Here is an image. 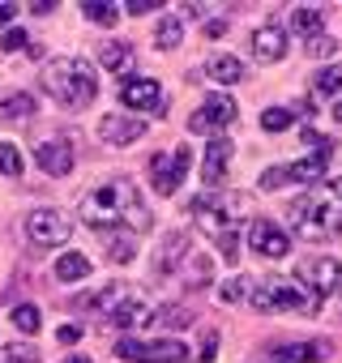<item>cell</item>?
I'll use <instances>...</instances> for the list:
<instances>
[{
	"label": "cell",
	"instance_id": "16",
	"mask_svg": "<svg viewBox=\"0 0 342 363\" xmlns=\"http://www.w3.org/2000/svg\"><path fill=\"white\" fill-rule=\"evenodd\" d=\"M35 162H39L48 175H69V171H73V145H65V141H43V145L35 150Z\"/></svg>",
	"mask_w": 342,
	"mask_h": 363
},
{
	"label": "cell",
	"instance_id": "37",
	"mask_svg": "<svg viewBox=\"0 0 342 363\" xmlns=\"http://www.w3.org/2000/svg\"><path fill=\"white\" fill-rule=\"evenodd\" d=\"M214 354H219V333L206 329V333H202V350H197V359H202V363H214Z\"/></svg>",
	"mask_w": 342,
	"mask_h": 363
},
{
	"label": "cell",
	"instance_id": "6",
	"mask_svg": "<svg viewBox=\"0 0 342 363\" xmlns=\"http://www.w3.org/2000/svg\"><path fill=\"white\" fill-rule=\"evenodd\" d=\"M295 286L308 295V299H325V295H333L338 286H342V265L333 261V257H304L299 265H295Z\"/></svg>",
	"mask_w": 342,
	"mask_h": 363
},
{
	"label": "cell",
	"instance_id": "33",
	"mask_svg": "<svg viewBox=\"0 0 342 363\" xmlns=\"http://www.w3.org/2000/svg\"><path fill=\"white\" fill-rule=\"evenodd\" d=\"M0 363H43L31 346H0Z\"/></svg>",
	"mask_w": 342,
	"mask_h": 363
},
{
	"label": "cell",
	"instance_id": "20",
	"mask_svg": "<svg viewBox=\"0 0 342 363\" xmlns=\"http://www.w3.org/2000/svg\"><path fill=\"white\" fill-rule=\"evenodd\" d=\"M206 73H210L214 82H223V86L244 82V65H240L236 56H210V60H206Z\"/></svg>",
	"mask_w": 342,
	"mask_h": 363
},
{
	"label": "cell",
	"instance_id": "45",
	"mask_svg": "<svg viewBox=\"0 0 342 363\" xmlns=\"http://www.w3.org/2000/svg\"><path fill=\"white\" fill-rule=\"evenodd\" d=\"M333 120H338V124H342V99H338V103H333Z\"/></svg>",
	"mask_w": 342,
	"mask_h": 363
},
{
	"label": "cell",
	"instance_id": "42",
	"mask_svg": "<svg viewBox=\"0 0 342 363\" xmlns=\"http://www.w3.org/2000/svg\"><path fill=\"white\" fill-rule=\"evenodd\" d=\"M18 18V5H0V26H9Z\"/></svg>",
	"mask_w": 342,
	"mask_h": 363
},
{
	"label": "cell",
	"instance_id": "32",
	"mask_svg": "<svg viewBox=\"0 0 342 363\" xmlns=\"http://www.w3.org/2000/svg\"><path fill=\"white\" fill-rule=\"evenodd\" d=\"M291 120H295V111H287V107H270V111L261 116V128H265V133H282V128H291Z\"/></svg>",
	"mask_w": 342,
	"mask_h": 363
},
{
	"label": "cell",
	"instance_id": "25",
	"mask_svg": "<svg viewBox=\"0 0 342 363\" xmlns=\"http://www.w3.org/2000/svg\"><path fill=\"white\" fill-rule=\"evenodd\" d=\"M180 35H184L180 18H162V22H158V30H154V43H158L162 52H171V48H180Z\"/></svg>",
	"mask_w": 342,
	"mask_h": 363
},
{
	"label": "cell",
	"instance_id": "5",
	"mask_svg": "<svg viewBox=\"0 0 342 363\" xmlns=\"http://www.w3.org/2000/svg\"><path fill=\"white\" fill-rule=\"evenodd\" d=\"M244 210H248V197H240V193H202L189 201V214H197V223L214 235H227Z\"/></svg>",
	"mask_w": 342,
	"mask_h": 363
},
{
	"label": "cell",
	"instance_id": "19",
	"mask_svg": "<svg viewBox=\"0 0 342 363\" xmlns=\"http://www.w3.org/2000/svg\"><path fill=\"white\" fill-rule=\"evenodd\" d=\"M99 60H103V69H107V73H124V69L133 65V43H124V39L99 43Z\"/></svg>",
	"mask_w": 342,
	"mask_h": 363
},
{
	"label": "cell",
	"instance_id": "2",
	"mask_svg": "<svg viewBox=\"0 0 342 363\" xmlns=\"http://www.w3.org/2000/svg\"><path fill=\"white\" fill-rule=\"evenodd\" d=\"M291 223L304 240H333L342 235V179H329L325 189H312L291 206Z\"/></svg>",
	"mask_w": 342,
	"mask_h": 363
},
{
	"label": "cell",
	"instance_id": "29",
	"mask_svg": "<svg viewBox=\"0 0 342 363\" xmlns=\"http://www.w3.org/2000/svg\"><path fill=\"white\" fill-rule=\"evenodd\" d=\"M133 248H137V244H133V235H111V240H107V257H111L116 265H128V261L137 257Z\"/></svg>",
	"mask_w": 342,
	"mask_h": 363
},
{
	"label": "cell",
	"instance_id": "4",
	"mask_svg": "<svg viewBox=\"0 0 342 363\" xmlns=\"http://www.w3.org/2000/svg\"><path fill=\"white\" fill-rule=\"evenodd\" d=\"M253 308L257 312H316L321 303L316 299H308L299 286H295V278H261L257 286H253Z\"/></svg>",
	"mask_w": 342,
	"mask_h": 363
},
{
	"label": "cell",
	"instance_id": "43",
	"mask_svg": "<svg viewBox=\"0 0 342 363\" xmlns=\"http://www.w3.org/2000/svg\"><path fill=\"white\" fill-rule=\"evenodd\" d=\"M223 30H227V22H210V26H206V35H210V39H219Z\"/></svg>",
	"mask_w": 342,
	"mask_h": 363
},
{
	"label": "cell",
	"instance_id": "11",
	"mask_svg": "<svg viewBox=\"0 0 342 363\" xmlns=\"http://www.w3.org/2000/svg\"><path fill=\"white\" fill-rule=\"evenodd\" d=\"M248 248L261 252V257H270V261H278V257L291 252V235H287L274 218H257L253 231H248Z\"/></svg>",
	"mask_w": 342,
	"mask_h": 363
},
{
	"label": "cell",
	"instance_id": "18",
	"mask_svg": "<svg viewBox=\"0 0 342 363\" xmlns=\"http://www.w3.org/2000/svg\"><path fill=\"white\" fill-rule=\"evenodd\" d=\"M184 248H189V235H184V231H171V235L162 240L158 257H154V269H158V274H167L171 265H180V261H184Z\"/></svg>",
	"mask_w": 342,
	"mask_h": 363
},
{
	"label": "cell",
	"instance_id": "8",
	"mask_svg": "<svg viewBox=\"0 0 342 363\" xmlns=\"http://www.w3.org/2000/svg\"><path fill=\"white\" fill-rule=\"evenodd\" d=\"M116 354L124 363H184L189 359V346L176 342V337H158V342H137V337H120Z\"/></svg>",
	"mask_w": 342,
	"mask_h": 363
},
{
	"label": "cell",
	"instance_id": "38",
	"mask_svg": "<svg viewBox=\"0 0 342 363\" xmlns=\"http://www.w3.org/2000/svg\"><path fill=\"white\" fill-rule=\"evenodd\" d=\"M124 9H128L133 18H145V13H154V9H162V5H158V0H128Z\"/></svg>",
	"mask_w": 342,
	"mask_h": 363
},
{
	"label": "cell",
	"instance_id": "26",
	"mask_svg": "<svg viewBox=\"0 0 342 363\" xmlns=\"http://www.w3.org/2000/svg\"><path fill=\"white\" fill-rule=\"evenodd\" d=\"M13 329H18V333H39V329H43L39 308H35V303H18V308H13Z\"/></svg>",
	"mask_w": 342,
	"mask_h": 363
},
{
	"label": "cell",
	"instance_id": "21",
	"mask_svg": "<svg viewBox=\"0 0 342 363\" xmlns=\"http://www.w3.org/2000/svg\"><path fill=\"white\" fill-rule=\"evenodd\" d=\"M282 359H308V363H321V359H329V342H308V346H282V350H274V363H282Z\"/></svg>",
	"mask_w": 342,
	"mask_h": 363
},
{
	"label": "cell",
	"instance_id": "7",
	"mask_svg": "<svg viewBox=\"0 0 342 363\" xmlns=\"http://www.w3.org/2000/svg\"><path fill=\"white\" fill-rule=\"evenodd\" d=\"M189 162H193V154H189V145H176V150H162V154H154L150 158V167H145V175H150V189L158 193V197H171L180 184H184V171H189Z\"/></svg>",
	"mask_w": 342,
	"mask_h": 363
},
{
	"label": "cell",
	"instance_id": "17",
	"mask_svg": "<svg viewBox=\"0 0 342 363\" xmlns=\"http://www.w3.org/2000/svg\"><path fill=\"white\" fill-rule=\"evenodd\" d=\"M107 320H111L116 329H133L137 320H145V299H141V295H124V299L107 312Z\"/></svg>",
	"mask_w": 342,
	"mask_h": 363
},
{
	"label": "cell",
	"instance_id": "30",
	"mask_svg": "<svg viewBox=\"0 0 342 363\" xmlns=\"http://www.w3.org/2000/svg\"><path fill=\"white\" fill-rule=\"evenodd\" d=\"M0 175H9V179L22 175V154H18V145H9V141H0Z\"/></svg>",
	"mask_w": 342,
	"mask_h": 363
},
{
	"label": "cell",
	"instance_id": "39",
	"mask_svg": "<svg viewBox=\"0 0 342 363\" xmlns=\"http://www.w3.org/2000/svg\"><path fill=\"white\" fill-rule=\"evenodd\" d=\"M22 48H26V35L22 30H9L5 39H0V52H22Z\"/></svg>",
	"mask_w": 342,
	"mask_h": 363
},
{
	"label": "cell",
	"instance_id": "34",
	"mask_svg": "<svg viewBox=\"0 0 342 363\" xmlns=\"http://www.w3.org/2000/svg\"><path fill=\"white\" fill-rule=\"evenodd\" d=\"M338 52V39H329V35H316V39H308V56L312 60H329Z\"/></svg>",
	"mask_w": 342,
	"mask_h": 363
},
{
	"label": "cell",
	"instance_id": "13",
	"mask_svg": "<svg viewBox=\"0 0 342 363\" xmlns=\"http://www.w3.org/2000/svg\"><path fill=\"white\" fill-rule=\"evenodd\" d=\"M99 137H103L107 145H133L137 137H145V124H141L137 116L111 111V116H103V120H99Z\"/></svg>",
	"mask_w": 342,
	"mask_h": 363
},
{
	"label": "cell",
	"instance_id": "31",
	"mask_svg": "<svg viewBox=\"0 0 342 363\" xmlns=\"http://www.w3.org/2000/svg\"><path fill=\"white\" fill-rule=\"evenodd\" d=\"M342 90V69H321L312 77V94H338Z\"/></svg>",
	"mask_w": 342,
	"mask_h": 363
},
{
	"label": "cell",
	"instance_id": "46",
	"mask_svg": "<svg viewBox=\"0 0 342 363\" xmlns=\"http://www.w3.org/2000/svg\"><path fill=\"white\" fill-rule=\"evenodd\" d=\"M270 363H274V359H270Z\"/></svg>",
	"mask_w": 342,
	"mask_h": 363
},
{
	"label": "cell",
	"instance_id": "15",
	"mask_svg": "<svg viewBox=\"0 0 342 363\" xmlns=\"http://www.w3.org/2000/svg\"><path fill=\"white\" fill-rule=\"evenodd\" d=\"M227 167H231V141L219 137L206 145V158H202V179H206V189H219L223 179H227Z\"/></svg>",
	"mask_w": 342,
	"mask_h": 363
},
{
	"label": "cell",
	"instance_id": "44",
	"mask_svg": "<svg viewBox=\"0 0 342 363\" xmlns=\"http://www.w3.org/2000/svg\"><path fill=\"white\" fill-rule=\"evenodd\" d=\"M65 363H90V359H86V354H69Z\"/></svg>",
	"mask_w": 342,
	"mask_h": 363
},
{
	"label": "cell",
	"instance_id": "28",
	"mask_svg": "<svg viewBox=\"0 0 342 363\" xmlns=\"http://www.w3.org/2000/svg\"><path fill=\"white\" fill-rule=\"evenodd\" d=\"M82 9H86V18H90L94 26H103V30H111V26L120 22L116 5H99V0H90V5H82Z\"/></svg>",
	"mask_w": 342,
	"mask_h": 363
},
{
	"label": "cell",
	"instance_id": "22",
	"mask_svg": "<svg viewBox=\"0 0 342 363\" xmlns=\"http://www.w3.org/2000/svg\"><path fill=\"white\" fill-rule=\"evenodd\" d=\"M154 329H184V325H193V316L180 308V303H167V308H158L154 316H145Z\"/></svg>",
	"mask_w": 342,
	"mask_h": 363
},
{
	"label": "cell",
	"instance_id": "41",
	"mask_svg": "<svg viewBox=\"0 0 342 363\" xmlns=\"http://www.w3.org/2000/svg\"><path fill=\"white\" fill-rule=\"evenodd\" d=\"M56 337H60L65 346H73V342L82 337V329H77V325H60V333H56Z\"/></svg>",
	"mask_w": 342,
	"mask_h": 363
},
{
	"label": "cell",
	"instance_id": "1",
	"mask_svg": "<svg viewBox=\"0 0 342 363\" xmlns=\"http://www.w3.org/2000/svg\"><path fill=\"white\" fill-rule=\"evenodd\" d=\"M82 223L86 227H99V231H111L116 223H128L133 231H145L150 227V214L141 206V193L128 179H103L99 189H90L77 206Z\"/></svg>",
	"mask_w": 342,
	"mask_h": 363
},
{
	"label": "cell",
	"instance_id": "10",
	"mask_svg": "<svg viewBox=\"0 0 342 363\" xmlns=\"http://www.w3.org/2000/svg\"><path fill=\"white\" fill-rule=\"evenodd\" d=\"M120 103L128 107V111H158L162 116V86L154 82V77H128L124 86H120Z\"/></svg>",
	"mask_w": 342,
	"mask_h": 363
},
{
	"label": "cell",
	"instance_id": "9",
	"mask_svg": "<svg viewBox=\"0 0 342 363\" xmlns=\"http://www.w3.org/2000/svg\"><path fill=\"white\" fill-rule=\"evenodd\" d=\"M26 235H31L39 248H56V244H65V240L73 235V223H69V214L43 206V210L26 214Z\"/></svg>",
	"mask_w": 342,
	"mask_h": 363
},
{
	"label": "cell",
	"instance_id": "27",
	"mask_svg": "<svg viewBox=\"0 0 342 363\" xmlns=\"http://www.w3.org/2000/svg\"><path fill=\"white\" fill-rule=\"evenodd\" d=\"M0 111H5L9 120H26L35 111V99L31 94H9V99H0Z\"/></svg>",
	"mask_w": 342,
	"mask_h": 363
},
{
	"label": "cell",
	"instance_id": "12",
	"mask_svg": "<svg viewBox=\"0 0 342 363\" xmlns=\"http://www.w3.org/2000/svg\"><path fill=\"white\" fill-rule=\"evenodd\" d=\"M236 99H227V94H210L206 103H202V111L189 120V128L193 133H214V128H227L231 120H236Z\"/></svg>",
	"mask_w": 342,
	"mask_h": 363
},
{
	"label": "cell",
	"instance_id": "40",
	"mask_svg": "<svg viewBox=\"0 0 342 363\" xmlns=\"http://www.w3.org/2000/svg\"><path fill=\"white\" fill-rule=\"evenodd\" d=\"M236 244H240L236 231H227V235H223V257H227V261H240V248H236Z\"/></svg>",
	"mask_w": 342,
	"mask_h": 363
},
{
	"label": "cell",
	"instance_id": "35",
	"mask_svg": "<svg viewBox=\"0 0 342 363\" xmlns=\"http://www.w3.org/2000/svg\"><path fill=\"white\" fill-rule=\"evenodd\" d=\"M244 295H248V278H231V282L219 291V299H223V303H240Z\"/></svg>",
	"mask_w": 342,
	"mask_h": 363
},
{
	"label": "cell",
	"instance_id": "36",
	"mask_svg": "<svg viewBox=\"0 0 342 363\" xmlns=\"http://www.w3.org/2000/svg\"><path fill=\"white\" fill-rule=\"evenodd\" d=\"M210 269H214L210 257H193V274H189L193 282H189V286H206V282H210Z\"/></svg>",
	"mask_w": 342,
	"mask_h": 363
},
{
	"label": "cell",
	"instance_id": "14",
	"mask_svg": "<svg viewBox=\"0 0 342 363\" xmlns=\"http://www.w3.org/2000/svg\"><path fill=\"white\" fill-rule=\"evenodd\" d=\"M253 56H257L261 65H278V60L287 56V30H282L278 22L257 26V30H253Z\"/></svg>",
	"mask_w": 342,
	"mask_h": 363
},
{
	"label": "cell",
	"instance_id": "3",
	"mask_svg": "<svg viewBox=\"0 0 342 363\" xmlns=\"http://www.w3.org/2000/svg\"><path fill=\"white\" fill-rule=\"evenodd\" d=\"M39 82H43V90H48L60 107H69V111L90 107L94 94H99V77H94V69H90L86 60H77V56H56V60H48Z\"/></svg>",
	"mask_w": 342,
	"mask_h": 363
},
{
	"label": "cell",
	"instance_id": "23",
	"mask_svg": "<svg viewBox=\"0 0 342 363\" xmlns=\"http://www.w3.org/2000/svg\"><path fill=\"white\" fill-rule=\"evenodd\" d=\"M86 274H90V261H86L82 252H65V257L56 261V278H60V282H82Z\"/></svg>",
	"mask_w": 342,
	"mask_h": 363
},
{
	"label": "cell",
	"instance_id": "24",
	"mask_svg": "<svg viewBox=\"0 0 342 363\" xmlns=\"http://www.w3.org/2000/svg\"><path fill=\"white\" fill-rule=\"evenodd\" d=\"M291 26H295L304 39H316V35H321V9H312V5H299V9L291 13Z\"/></svg>",
	"mask_w": 342,
	"mask_h": 363
}]
</instances>
